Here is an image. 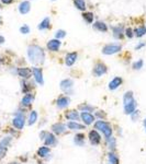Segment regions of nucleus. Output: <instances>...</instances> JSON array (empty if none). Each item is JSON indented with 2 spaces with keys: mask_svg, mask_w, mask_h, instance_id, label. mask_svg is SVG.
Listing matches in <instances>:
<instances>
[{
  "mask_svg": "<svg viewBox=\"0 0 146 164\" xmlns=\"http://www.w3.org/2000/svg\"><path fill=\"white\" fill-rule=\"evenodd\" d=\"M28 57L30 61L34 65H39V64H43L45 59L44 51L37 45H31L28 48Z\"/></svg>",
  "mask_w": 146,
  "mask_h": 164,
  "instance_id": "nucleus-1",
  "label": "nucleus"
},
{
  "mask_svg": "<svg viewBox=\"0 0 146 164\" xmlns=\"http://www.w3.org/2000/svg\"><path fill=\"white\" fill-rule=\"evenodd\" d=\"M95 128L97 130H99V131H101L102 134L104 135V137H106V138H109V137H111L112 127H111V125H110L109 122L100 119V120H98V122H95Z\"/></svg>",
  "mask_w": 146,
  "mask_h": 164,
  "instance_id": "nucleus-2",
  "label": "nucleus"
},
{
  "mask_svg": "<svg viewBox=\"0 0 146 164\" xmlns=\"http://www.w3.org/2000/svg\"><path fill=\"white\" fill-rule=\"evenodd\" d=\"M12 125L14 126V128H16L18 130H22L26 125V116L22 111H18L16 113V116L12 119Z\"/></svg>",
  "mask_w": 146,
  "mask_h": 164,
  "instance_id": "nucleus-3",
  "label": "nucleus"
},
{
  "mask_svg": "<svg viewBox=\"0 0 146 164\" xmlns=\"http://www.w3.org/2000/svg\"><path fill=\"white\" fill-rule=\"evenodd\" d=\"M121 45L119 44H108L102 48V53L104 55H113V54L118 53L121 51Z\"/></svg>",
  "mask_w": 146,
  "mask_h": 164,
  "instance_id": "nucleus-4",
  "label": "nucleus"
},
{
  "mask_svg": "<svg viewBox=\"0 0 146 164\" xmlns=\"http://www.w3.org/2000/svg\"><path fill=\"white\" fill-rule=\"evenodd\" d=\"M88 138H89L90 143L93 144V146H98V144L101 142V136H100V134L97 130H90L88 135Z\"/></svg>",
  "mask_w": 146,
  "mask_h": 164,
  "instance_id": "nucleus-5",
  "label": "nucleus"
},
{
  "mask_svg": "<svg viewBox=\"0 0 146 164\" xmlns=\"http://www.w3.org/2000/svg\"><path fill=\"white\" fill-rule=\"evenodd\" d=\"M32 73H33V76H34L36 83H39L40 86H43V84H44V79H43V72H42L41 68H37V67L33 68Z\"/></svg>",
  "mask_w": 146,
  "mask_h": 164,
  "instance_id": "nucleus-6",
  "label": "nucleus"
},
{
  "mask_svg": "<svg viewBox=\"0 0 146 164\" xmlns=\"http://www.w3.org/2000/svg\"><path fill=\"white\" fill-rule=\"evenodd\" d=\"M107 71H108L107 66L103 65L102 63L97 64V65L95 66V68H93V74H95L96 77H101V76H103V74L107 73Z\"/></svg>",
  "mask_w": 146,
  "mask_h": 164,
  "instance_id": "nucleus-7",
  "label": "nucleus"
},
{
  "mask_svg": "<svg viewBox=\"0 0 146 164\" xmlns=\"http://www.w3.org/2000/svg\"><path fill=\"white\" fill-rule=\"evenodd\" d=\"M80 118L85 125H91L95 122V116L91 113H88V112H82L80 114Z\"/></svg>",
  "mask_w": 146,
  "mask_h": 164,
  "instance_id": "nucleus-8",
  "label": "nucleus"
},
{
  "mask_svg": "<svg viewBox=\"0 0 146 164\" xmlns=\"http://www.w3.org/2000/svg\"><path fill=\"white\" fill-rule=\"evenodd\" d=\"M73 86H74V82H73L72 79H65L60 82V89L63 91H65L66 93H70L72 92Z\"/></svg>",
  "mask_w": 146,
  "mask_h": 164,
  "instance_id": "nucleus-9",
  "label": "nucleus"
},
{
  "mask_svg": "<svg viewBox=\"0 0 146 164\" xmlns=\"http://www.w3.org/2000/svg\"><path fill=\"white\" fill-rule=\"evenodd\" d=\"M45 142V144L46 146H49V147H54L57 144V138H56L55 136H54L53 134H51V132H46V135H45V138L43 139Z\"/></svg>",
  "mask_w": 146,
  "mask_h": 164,
  "instance_id": "nucleus-10",
  "label": "nucleus"
},
{
  "mask_svg": "<svg viewBox=\"0 0 146 164\" xmlns=\"http://www.w3.org/2000/svg\"><path fill=\"white\" fill-rule=\"evenodd\" d=\"M66 128H67V126H66L65 124H63V122H56V124H54V125L52 126V130H53V132L56 135L64 134V132L66 131Z\"/></svg>",
  "mask_w": 146,
  "mask_h": 164,
  "instance_id": "nucleus-11",
  "label": "nucleus"
},
{
  "mask_svg": "<svg viewBox=\"0 0 146 164\" xmlns=\"http://www.w3.org/2000/svg\"><path fill=\"white\" fill-rule=\"evenodd\" d=\"M69 97L67 96H59L57 99V101H56V105H57L58 109H66V107L69 105Z\"/></svg>",
  "mask_w": 146,
  "mask_h": 164,
  "instance_id": "nucleus-12",
  "label": "nucleus"
},
{
  "mask_svg": "<svg viewBox=\"0 0 146 164\" xmlns=\"http://www.w3.org/2000/svg\"><path fill=\"white\" fill-rule=\"evenodd\" d=\"M60 45H62V43H60L59 39L55 38V39H52V41H49V42L47 43V48L52 51H57L58 49H59Z\"/></svg>",
  "mask_w": 146,
  "mask_h": 164,
  "instance_id": "nucleus-13",
  "label": "nucleus"
},
{
  "mask_svg": "<svg viewBox=\"0 0 146 164\" xmlns=\"http://www.w3.org/2000/svg\"><path fill=\"white\" fill-rule=\"evenodd\" d=\"M136 111V101H133L129 104L124 105V114L126 115H132Z\"/></svg>",
  "mask_w": 146,
  "mask_h": 164,
  "instance_id": "nucleus-14",
  "label": "nucleus"
},
{
  "mask_svg": "<svg viewBox=\"0 0 146 164\" xmlns=\"http://www.w3.org/2000/svg\"><path fill=\"white\" fill-rule=\"evenodd\" d=\"M34 101V96H33V94H31V93H26V95L23 96V99L21 100V105L22 106H30L31 104H32V102Z\"/></svg>",
  "mask_w": 146,
  "mask_h": 164,
  "instance_id": "nucleus-15",
  "label": "nucleus"
},
{
  "mask_svg": "<svg viewBox=\"0 0 146 164\" xmlns=\"http://www.w3.org/2000/svg\"><path fill=\"white\" fill-rule=\"evenodd\" d=\"M122 84V78H120V77H115L114 79H112L111 81H110L109 83V89L111 91L113 90H116V89L119 88V86Z\"/></svg>",
  "mask_w": 146,
  "mask_h": 164,
  "instance_id": "nucleus-16",
  "label": "nucleus"
},
{
  "mask_svg": "<svg viewBox=\"0 0 146 164\" xmlns=\"http://www.w3.org/2000/svg\"><path fill=\"white\" fill-rule=\"evenodd\" d=\"M77 60V53H69L67 54V56H66V59H65V64L68 66V67H70V66H73L75 63H76Z\"/></svg>",
  "mask_w": 146,
  "mask_h": 164,
  "instance_id": "nucleus-17",
  "label": "nucleus"
},
{
  "mask_svg": "<svg viewBox=\"0 0 146 164\" xmlns=\"http://www.w3.org/2000/svg\"><path fill=\"white\" fill-rule=\"evenodd\" d=\"M18 74L23 79H29L32 74V70L30 68H19Z\"/></svg>",
  "mask_w": 146,
  "mask_h": 164,
  "instance_id": "nucleus-18",
  "label": "nucleus"
},
{
  "mask_svg": "<svg viewBox=\"0 0 146 164\" xmlns=\"http://www.w3.org/2000/svg\"><path fill=\"white\" fill-rule=\"evenodd\" d=\"M31 9V5L29 1H23L21 2L20 6H19V11H20L21 14H26Z\"/></svg>",
  "mask_w": 146,
  "mask_h": 164,
  "instance_id": "nucleus-19",
  "label": "nucleus"
},
{
  "mask_svg": "<svg viewBox=\"0 0 146 164\" xmlns=\"http://www.w3.org/2000/svg\"><path fill=\"white\" fill-rule=\"evenodd\" d=\"M67 126L70 130H81V129H85V125H81L79 122H67Z\"/></svg>",
  "mask_w": 146,
  "mask_h": 164,
  "instance_id": "nucleus-20",
  "label": "nucleus"
},
{
  "mask_svg": "<svg viewBox=\"0 0 146 164\" xmlns=\"http://www.w3.org/2000/svg\"><path fill=\"white\" fill-rule=\"evenodd\" d=\"M65 117L67 118V119L72 120V122H75V120L79 119L80 115H79V113L77 111H69V112H67V113L65 114Z\"/></svg>",
  "mask_w": 146,
  "mask_h": 164,
  "instance_id": "nucleus-21",
  "label": "nucleus"
},
{
  "mask_svg": "<svg viewBox=\"0 0 146 164\" xmlns=\"http://www.w3.org/2000/svg\"><path fill=\"white\" fill-rule=\"evenodd\" d=\"M74 142L76 143L77 146L82 147L85 144V135L83 134H77L74 137Z\"/></svg>",
  "mask_w": 146,
  "mask_h": 164,
  "instance_id": "nucleus-22",
  "label": "nucleus"
},
{
  "mask_svg": "<svg viewBox=\"0 0 146 164\" xmlns=\"http://www.w3.org/2000/svg\"><path fill=\"white\" fill-rule=\"evenodd\" d=\"M49 153H51V149L46 146L41 147V148L37 150V155H39L40 157H45L46 155H49Z\"/></svg>",
  "mask_w": 146,
  "mask_h": 164,
  "instance_id": "nucleus-23",
  "label": "nucleus"
},
{
  "mask_svg": "<svg viewBox=\"0 0 146 164\" xmlns=\"http://www.w3.org/2000/svg\"><path fill=\"white\" fill-rule=\"evenodd\" d=\"M133 101H135V100H134V96H133L132 91H129V92H126L123 95V103H124V105L129 104V103H131Z\"/></svg>",
  "mask_w": 146,
  "mask_h": 164,
  "instance_id": "nucleus-24",
  "label": "nucleus"
},
{
  "mask_svg": "<svg viewBox=\"0 0 146 164\" xmlns=\"http://www.w3.org/2000/svg\"><path fill=\"white\" fill-rule=\"evenodd\" d=\"M107 146H108V148L110 149V151L113 152V151L115 150V147H116L115 138H113V137H109V138H107Z\"/></svg>",
  "mask_w": 146,
  "mask_h": 164,
  "instance_id": "nucleus-25",
  "label": "nucleus"
},
{
  "mask_svg": "<svg viewBox=\"0 0 146 164\" xmlns=\"http://www.w3.org/2000/svg\"><path fill=\"white\" fill-rule=\"evenodd\" d=\"M93 28L96 29V30L100 31V32H107L108 31V26L107 24H104L103 22H96L95 24H93Z\"/></svg>",
  "mask_w": 146,
  "mask_h": 164,
  "instance_id": "nucleus-26",
  "label": "nucleus"
},
{
  "mask_svg": "<svg viewBox=\"0 0 146 164\" xmlns=\"http://www.w3.org/2000/svg\"><path fill=\"white\" fill-rule=\"evenodd\" d=\"M37 117H39V115H37L36 112H35V111L31 112L30 115H29V119H28L29 125H34L35 122H36V120H37Z\"/></svg>",
  "mask_w": 146,
  "mask_h": 164,
  "instance_id": "nucleus-27",
  "label": "nucleus"
},
{
  "mask_svg": "<svg viewBox=\"0 0 146 164\" xmlns=\"http://www.w3.org/2000/svg\"><path fill=\"white\" fill-rule=\"evenodd\" d=\"M108 159H109L110 164H119L120 163L118 155H116L114 152H110L109 154H108Z\"/></svg>",
  "mask_w": 146,
  "mask_h": 164,
  "instance_id": "nucleus-28",
  "label": "nucleus"
},
{
  "mask_svg": "<svg viewBox=\"0 0 146 164\" xmlns=\"http://www.w3.org/2000/svg\"><path fill=\"white\" fill-rule=\"evenodd\" d=\"M75 6L78 10H81V11H85L86 9V2H85V0H74Z\"/></svg>",
  "mask_w": 146,
  "mask_h": 164,
  "instance_id": "nucleus-29",
  "label": "nucleus"
},
{
  "mask_svg": "<svg viewBox=\"0 0 146 164\" xmlns=\"http://www.w3.org/2000/svg\"><path fill=\"white\" fill-rule=\"evenodd\" d=\"M49 28V18H45L41 23L39 24L37 29L39 30H46V29Z\"/></svg>",
  "mask_w": 146,
  "mask_h": 164,
  "instance_id": "nucleus-30",
  "label": "nucleus"
},
{
  "mask_svg": "<svg viewBox=\"0 0 146 164\" xmlns=\"http://www.w3.org/2000/svg\"><path fill=\"white\" fill-rule=\"evenodd\" d=\"M11 141H12V137H5V138H3L2 140L0 141V146L2 147V148L7 149L8 147L10 146Z\"/></svg>",
  "mask_w": 146,
  "mask_h": 164,
  "instance_id": "nucleus-31",
  "label": "nucleus"
},
{
  "mask_svg": "<svg viewBox=\"0 0 146 164\" xmlns=\"http://www.w3.org/2000/svg\"><path fill=\"white\" fill-rule=\"evenodd\" d=\"M135 35H136L137 37H142L144 36V35L146 34V26H139L137 29H135Z\"/></svg>",
  "mask_w": 146,
  "mask_h": 164,
  "instance_id": "nucleus-32",
  "label": "nucleus"
},
{
  "mask_svg": "<svg viewBox=\"0 0 146 164\" xmlns=\"http://www.w3.org/2000/svg\"><path fill=\"white\" fill-rule=\"evenodd\" d=\"M80 111H82V112H88V113H90V112H92L93 109H95V107L93 106H91V105H88V104H81V105H79V107H78Z\"/></svg>",
  "mask_w": 146,
  "mask_h": 164,
  "instance_id": "nucleus-33",
  "label": "nucleus"
},
{
  "mask_svg": "<svg viewBox=\"0 0 146 164\" xmlns=\"http://www.w3.org/2000/svg\"><path fill=\"white\" fill-rule=\"evenodd\" d=\"M113 32H114V36L116 38H121L122 37V26H116V28H113Z\"/></svg>",
  "mask_w": 146,
  "mask_h": 164,
  "instance_id": "nucleus-34",
  "label": "nucleus"
},
{
  "mask_svg": "<svg viewBox=\"0 0 146 164\" xmlns=\"http://www.w3.org/2000/svg\"><path fill=\"white\" fill-rule=\"evenodd\" d=\"M83 19L86 20L88 23H92L93 21V16L92 13H90V12H87V13H83Z\"/></svg>",
  "mask_w": 146,
  "mask_h": 164,
  "instance_id": "nucleus-35",
  "label": "nucleus"
},
{
  "mask_svg": "<svg viewBox=\"0 0 146 164\" xmlns=\"http://www.w3.org/2000/svg\"><path fill=\"white\" fill-rule=\"evenodd\" d=\"M143 65H144V61L142 59H139V61H135V63L133 64V69L139 70L141 68H143Z\"/></svg>",
  "mask_w": 146,
  "mask_h": 164,
  "instance_id": "nucleus-36",
  "label": "nucleus"
},
{
  "mask_svg": "<svg viewBox=\"0 0 146 164\" xmlns=\"http://www.w3.org/2000/svg\"><path fill=\"white\" fill-rule=\"evenodd\" d=\"M65 36H66V32L64 30H58L57 32H56V39H60Z\"/></svg>",
  "mask_w": 146,
  "mask_h": 164,
  "instance_id": "nucleus-37",
  "label": "nucleus"
},
{
  "mask_svg": "<svg viewBox=\"0 0 146 164\" xmlns=\"http://www.w3.org/2000/svg\"><path fill=\"white\" fill-rule=\"evenodd\" d=\"M20 32L22 33V34H28V33H30V28H29L28 25H23L20 28Z\"/></svg>",
  "mask_w": 146,
  "mask_h": 164,
  "instance_id": "nucleus-38",
  "label": "nucleus"
},
{
  "mask_svg": "<svg viewBox=\"0 0 146 164\" xmlns=\"http://www.w3.org/2000/svg\"><path fill=\"white\" fill-rule=\"evenodd\" d=\"M131 116H132V120H134V122H135V120H136L137 118L139 117V111H135Z\"/></svg>",
  "mask_w": 146,
  "mask_h": 164,
  "instance_id": "nucleus-39",
  "label": "nucleus"
},
{
  "mask_svg": "<svg viewBox=\"0 0 146 164\" xmlns=\"http://www.w3.org/2000/svg\"><path fill=\"white\" fill-rule=\"evenodd\" d=\"M125 35L128 37H133V31H132V29H126V31H125Z\"/></svg>",
  "mask_w": 146,
  "mask_h": 164,
  "instance_id": "nucleus-40",
  "label": "nucleus"
},
{
  "mask_svg": "<svg viewBox=\"0 0 146 164\" xmlns=\"http://www.w3.org/2000/svg\"><path fill=\"white\" fill-rule=\"evenodd\" d=\"M46 132H47V131H42L41 134H40V138H41L42 140H43V139L45 138V135H46Z\"/></svg>",
  "mask_w": 146,
  "mask_h": 164,
  "instance_id": "nucleus-41",
  "label": "nucleus"
},
{
  "mask_svg": "<svg viewBox=\"0 0 146 164\" xmlns=\"http://www.w3.org/2000/svg\"><path fill=\"white\" fill-rule=\"evenodd\" d=\"M143 46H145V43H141V44L137 45V46L135 47V48H136L137 51H139V48H142V47H143Z\"/></svg>",
  "mask_w": 146,
  "mask_h": 164,
  "instance_id": "nucleus-42",
  "label": "nucleus"
},
{
  "mask_svg": "<svg viewBox=\"0 0 146 164\" xmlns=\"http://www.w3.org/2000/svg\"><path fill=\"white\" fill-rule=\"evenodd\" d=\"M1 1H2L3 3H6V5H9V3H11L13 0H1Z\"/></svg>",
  "mask_w": 146,
  "mask_h": 164,
  "instance_id": "nucleus-43",
  "label": "nucleus"
},
{
  "mask_svg": "<svg viewBox=\"0 0 146 164\" xmlns=\"http://www.w3.org/2000/svg\"><path fill=\"white\" fill-rule=\"evenodd\" d=\"M97 116H99V117H101V119H102V117H106V114H104V113H99V112H98V113H97Z\"/></svg>",
  "mask_w": 146,
  "mask_h": 164,
  "instance_id": "nucleus-44",
  "label": "nucleus"
},
{
  "mask_svg": "<svg viewBox=\"0 0 146 164\" xmlns=\"http://www.w3.org/2000/svg\"><path fill=\"white\" fill-rule=\"evenodd\" d=\"M5 43V37L2 35H0V44H3Z\"/></svg>",
  "mask_w": 146,
  "mask_h": 164,
  "instance_id": "nucleus-45",
  "label": "nucleus"
},
{
  "mask_svg": "<svg viewBox=\"0 0 146 164\" xmlns=\"http://www.w3.org/2000/svg\"><path fill=\"white\" fill-rule=\"evenodd\" d=\"M143 124H144V127H145V131H146V118L144 119V122H143Z\"/></svg>",
  "mask_w": 146,
  "mask_h": 164,
  "instance_id": "nucleus-46",
  "label": "nucleus"
},
{
  "mask_svg": "<svg viewBox=\"0 0 146 164\" xmlns=\"http://www.w3.org/2000/svg\"><path fill=\"white\" fill-rule=\"evenodd\" d=\"M9 164H20V163H18V162H10Z\"/></svg>",
  "mask_w": 146,
  "mask_h": 164,
  "instance_id": "nucleus-47",
  "label": "nucleus"
},
{
  "mask_svg": "<svg viewBox=\"0 0 146 164\" xmlns=\"http://www.w3.org/2000/svg\"><path fill=\"white\" fill-rule=\"evenodd\" d=\"M1 22H2V19H1V16H0V24H1Z\"/></svg>",
  "mask_w": 146,
  "mask_h": 164,
  "instance_id": "nucleus-48",
  "label": "nucleus"
},
{
  "mask_svg": "<svg viewBox=\"0 0 146 164\" xmlns=\"http://www.w3.org/2000/svg\"><path fill=\"white\" fill-rule=\"evenodd\" d=\"M39 164H44V163H39Z\"/></svg>",
  "mask_w": 146,
  "mask_h": 164,
  "instance_id": "nucleus-49",
  "label": "nucleus"
}]
</instances>
